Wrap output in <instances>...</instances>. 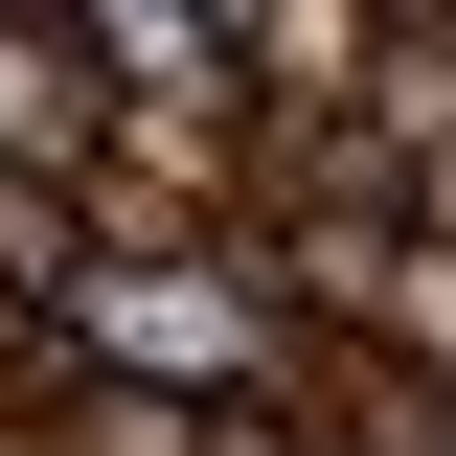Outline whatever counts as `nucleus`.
I'll return each mask as SVG.
<instances>
[{"label": "nucleus", "mask_w": 456, "mask_h": 456, "mask_svg": "<svg viewBox=\"0 0 456 456\" xmlns=\"http://www.w3.org/2000/svg\"><path fill=\"white\" fill-rule=\"evenodd\" d=\"M228 46H251V114H274V137H320V114H365V69H388V0H228Z\"/></svg>", "instance_id": "obj_1"}, {"label": "nucleus", "mask_w": 456, "mask_h": 456, "mask_svg": "<svg viewBox=\"0 0 456 456\" xmlns=\"http://www.w3.org/2000/svg\"><path fill=\"white\" fill-rule=\"evenodd\" d=\"M0 160H69V183L114 160V69L69 46V0H23V23H0Z\"/></svg>", "instance_id": "obj_2"}, {"label": "nucleus", "mask_w": 456, "mask_h": 456, "mask_svg": "<svg viewBox=\"0 0 456 456\" xmlns=\"http://www.w3.org/2000/svg\"><path fill=\"white\" fill-rule=\"evenodd\" d=\"M92 251H114V206H92V183H69V160H0V297H23V320H46Z\"/></svg>", "instance_id": "obj_3"}, {"label": "nucleus", "mask_w": 456, "mask_h": 456, "mask_svg": "<svg viewBox=\"0 0 456 456\" xmlns=\"http://www.w3.org/2000/svg\"><path fill=\"white\" fill-rule=\"evenodd\" d=\"M320 456H365V434H320Z\"/></svg>", "instance_id": "obj_4"}, {"label": "nucleus", "mask_w": 456, "mask_h": 456, "mask_svg": "<svg viewBox=\"0 0 456 456\" xmlns=\"http://www.w3.org/2000/svg\"><path fill=\"white\" fill-rule=\"evenodd\" d=\"M0 23H23V0H0Z\"/></svg>", "instance_id": "obj_5"}]
</instances>
